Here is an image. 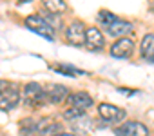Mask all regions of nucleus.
I'll use <instances>...</instances> for the list:
<instances>
[{"mask_svg":"<svg viewBox=\"0 0 154 136\" xmlns=\"http://www.w3.org/2000/svg\"><path fill=\"white\" fill-rule=\"evenodd\" d=\"M44 8L53 15H62L67 11L65 0H44Z\"/></svg>","mask_w":154,"mask_h":136,"instance_id":"15","label":"nucleus"},{"mask_svg":"<svg viewBox=\"0 0 154 136\" xmlns=\"http://www.w3.org/2000/svg\"><path fill=\"white\" fill-rule=\"evenodd\" d=\"M132 31V24L129 22V20H122V18H118L116 22H112L109 27H107V33L111 35V36H116V38H123L125 35H129Z\"/></svg>","mask_w":154,"mask_h":136,"instance_id":"11","label":"nucleus"},{"mask_svg":"<svg viewBox=\"0 0 154 136\" xmlns=\"http://www.w3.org/2000/svg\"><path fill=\"white\" fill-rule=\"evenodd\" d=\"M98 20H100V24H102V26L109 27L112 22H116V20H118V17H116V15H112V13H109V11H100V13H98Z\"/></svg>","mask_w":154,"mask_h":136,"instance_id":"17","label":"nucleus"},{"mask_svg":"<svg viewBox=\"0 0 154 136\" xmlns=\"http://www.w3.org/2000/svg\"><path fill=\"white\" fill-rule=\"evenodd\" d=\"M24 102L29 107H40L44 102H47V96H45V91L42 89V85L36 84V82L26 84V87H24Z\"/></svg>","mask_w":154,"mask_h":136,"instance_id":"3","label":"nucleus"},{"mask_svg":"<svg viewBox=\"0 0 154 136\" xmlns=\"http://www.w3.org/2000/svg\"><path fill=\"white\" fill-rule=\"evenodd\" d=\"M67 104L71 105V107H76V109H82V111H87L89 107H93V98L87 94V93H84V91H78V93H72V94H69L67 96Z\"/></svg>","mask_w":154,"mask_h":136,"instance_id":"8","label":"nucleus"},{"mask_svg":"<svg viewBox=\"0 0 154 136\" xmlns=\"http://www.w3.org/2000/svg\"><path fill=\"white\" fill-rule=\"evenodd\" d=\"M60 123H56L54 120H51V118H42V120H38V132L36 134H40V136H54V134H58L60 132Z\"/></svg>","mask_w":154,"mask_h":136,"instance_id":"12","label":"nucleus"},{"mask_svg":"<svg viewBox=\"0 0 154 136\" xmlns=\"http://www.w3.org/2000/svg\"><path fill=\"white\" fill-rule=\"evenodd\" d=\"M36 132H38V120H33V118L20 120V134L22 136H33Z\"/></svg>","mask_w":154,"mask_h":136,"instance_id":"14","label":"nucleus"},{"mask_svg":"<svg viewBox=\"0 0 154 136\" xmlns=\"http://www.w3.org/2000/svg\"><path fill=\"white\" fill-rule=\"evenodd\" d=\"M26 26H27L31 31H35L36 35L44 36L45 40H49V42L54 40V31H53V27L45 22L44 17H40V15H29V17L26 18Z\"/></svg>","mask_w":154,"mask_h":136,"instance_id":"1","label":"nucleus"},{"mask_svg":"<svg viewBox=\"0 0 154 136\" xmlns=\"http://www.w3.org/2000/svg\"><path fill=\"white\" fill-rule=\"evenodd\" d=\"M98 114L107 122H120V120L125 118V111L112 105V104H100L98 105Z\"/></svg>","mask_w":154,"mask_h":136,"instance_id":"6","label":"nucleus"},{"mask_svg":"<svg viewBox=\"0 0 154 136\" xmlns=\"http://www.w3.org/2000/svg\"><path fill=\"white\" fill-rule=\"evenodd\" d=\"M85 38H87V27L80 20L71 22L69 27L65 29V40L74 47H82L85 44Z\"/></svg>","mask_w":154,"mask_h":136,"instance_id":"2","label":"nucleus"},{"mask_svg":"<svg viewBox=\"0 0 154 136\" xmlns=\"http://www.w3.org/2000/svg\"><path fill=\"white\" fill-rule=\"evenodd\" d=\"M140 53L145 60L149 62H154V33H149L141 38V44H140Z\"/></svg>","mask_w":154,"mask_h":136,"instance_id":"13","label":"nucleus"},{"mask_svg":"<svg viewBox=\"0 0 154 136\" xmlns=\"http://www.w3.org/2000/svg\"><path fill=\"white\" fill-rule=\"evenodd\" d=\"M85 45L91 51H100L105 45V38L102 35V31L98 27H89L87 29V38H85Z\"/></svg>","mask_w":154,"mask_h":136,"instance_id":"9","label":"nucleus"},{"mask_svg":"<svg viewBox=\"0 0 154 136\" xmlns=\"http://www.w3.org/2000/svg\"><path fill=\"white\" fill-rule=\"evenodd\" d=\"M20 102V93L13 87L0 93V111H11L18 105Z\"/></svg>","mask_w":154,"mask_h":136,"instance_id":"7","label":"nucleus"},{"mask_svg":"<svg viewBox=\"0 0 154 136\" xmlns=\"http://www.w3.org/2000/svg\"><path fill=\"white\" fill-rule=\"evenodd\" d=\"M84 116H85V111L76 109V107H69V109L63 111V118L69 120V122H76V120H80V118H84Z\"/></svg>","mask_w":154,"mask_h":136,"instance_id":"16","label":"nucleus"},{"mask_svg":"<svg viewBox=\"0 0 154 136\" xmlns=\"http://www.w3.org/2000/svg\"><path fill=\"white\" fill-rule=\"evenodd\" d=\"M45 96H47V102H51V104H60L62 100H67L69 91H67V87H63V85H60V84H51V85H47V89H45Z\"/></svg>","mask_w":154,"mask_h":136,"instance_id":"10","label":"nucleus"},{"mask_svg":"<svg viewBox=\"0 0 154 136\" xmlns=\"http://www.w3.org/2000/svg\"><path fill=\"white\" fill-rule=\"evenodd\" d=\"M116 136H149V129L140 122H125L114 129Z\"/></svg>","mask_w":154,"mask_h":136,"instance_id":"4","label":"nucleus"},{"mask_svg":"<svg viewBox=\"0 0 154 136\" xmlns=\"http://www.w3.org/2000/svg\"><path fill=\"white\" fill-rule=\"evenodd\" d=\"M132 51H134V42L131 38L123 36V38H120L118 42L112 44L111 56H114V58H129L132 54Z\"/></svg>","mask_w":154,"mask_h":136,"instance_id":"5","label":"nucleus"},{"mask_svg":"<svg viewBox=\"0 0 154 136\" xmlns=\"http://www.w3.org/2000/svg\"><path fill=\"white\" fill-rule=\"evenodd\" d=\"M54 136H74V134H69V132H58V134H54Z\"/></svg>","mask_w":154,"mask_h":136,"instance_id":"19","label":"nucleus"},{"mask_svg":"<svg viewBox=\"0 0 154 136\" xmlns=\"http://www.w3.org/2000/svg\"><path fill=\"white\" fill-rule=\"evenodd\" d=\"M6 89H8V82L0 80V93H2V91H6Z\"/></svg>","mask_w":154,"mask_h":136,"instance_id":"18","label":"nucleus"},{"mask_svg":"<svg viewBox=\"0 0 154 136\" xmlns=\"http://www.w3.org/2000/svg\"><path fill=\"white\" fill-rule=\"evenodd\" d=\"M18 2H20V4H24V2H31V0H18Z\"/></svg>","mask_w":154,"mask_h":136,"instance_id":"20","label":"nucleus"}]
</instances>
